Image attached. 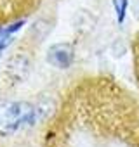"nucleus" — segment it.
Segmentation results:
<instances>
[{
  "mask_svg": "<svg viewBox=\"0 0 139 147\" xmlns=\"http://www.w3.org/2000/svg\"><path fill=\"white\" fill-rule=\"evenodd\" d=\"M113 7L117 12V21L123 23L125 14H127V7H129V0H113Z\"/></svg>",
  "mask_w": 139,
  "mask_h": 147,
  "instance_id": "obj_3",
  "label": "nucleus"
},
{
  "mask_svg": "<svg viewBox=\"0 0 139 147\" xmlns=\"http://www.w3.org/2000/svg\"><path fill=\"white\" fill-rule=\"evenodd\" d=\"M44 118L38 106L16 100H0V135H12L25 126H33Z\"/></svg>",
  "mask_w": 139,
  "mask_h": 147,
  "instance_id": "obj_1",
  "label": "nucleus"
},
{
  "mask_svg": "<svg viewBox=\"0 0 139 147\" xmlns=\"http://www.w3.org/2000/svg\"><path fill=\"white\" fill-rule=\"evenodd\" d=\"M12 33L7 30V28H0V54H2L5 49H7V45L12 42V36H11Z\"/></svg>",
  "mask_w": 139,
  "mask_h": 147,
  "instance_id": "obj_4",
  "label": "nucleus"
},
{
  "mask_svg": "<svg viewBox=\"0 0 139 147\" xmlns=\"http://www.w3.org/2000/svg\"><path fill=\"white\" fill-rule=\"evenodd\" d=\"M73 61H75V47H73V43H68V42L54 43L47 50V62L50 66L57 67V69L72 67Z\"/></svg>",
  "mask_w": 139,
  "mask_h": 147,
  "instance_id": "obj_2",
  "label": "nucleus"
}]
</instances>
